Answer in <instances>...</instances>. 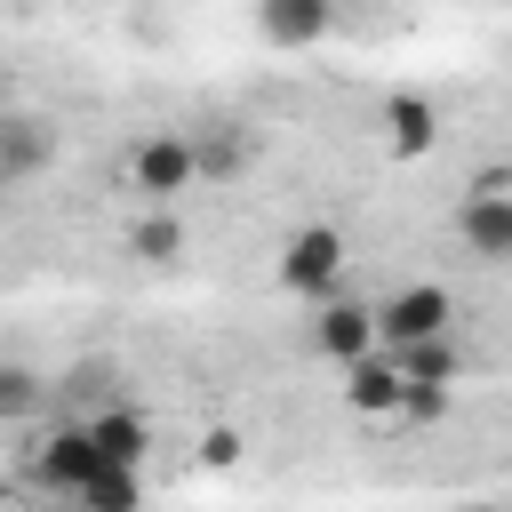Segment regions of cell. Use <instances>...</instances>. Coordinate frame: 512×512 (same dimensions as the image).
Returning <instances> with one entry per match:
<instances>
[{
    "instance_id": "obj_1",
    "label": "cell",
    "mask_w": 512,
    "mask_h": 512,
    "mask_svg": "<svg viewBox=\"0 0 512 512\" xmlns=\"http://www.w3.org/2000/svg\"><path fill=\"white\" fill-rule=\"evenodd\" d=\"M200 176H208V168H200V136H192V128H144V136L128 144V192H136L144 208H176Z\"/></svg>"
},
{
    "instance_id": "obj_2",
    "label": "cell",
    "mask_w": 512,
    "mask_h": 512,
    "mask_svg": "<svg viewBox=\"0 0 512 512\" xmlns=\"http://www.w3.org/2000/svg\"><path fill=\"white\" fill-rule=\"evenodd\" d=\"M344 280V232L336 224H296L288 248H280V288L304 296V304H328Z\"/></svg>"
},
{
    "instance_id": "obj_3",
    "label": "cell",
    "mask_w": 512,
    "mask_h": 512,
    "mask_svg": "<svg viewBox=\"0 0 512 512\" xmlns=\"http://www.w3.org/2000/svg\"><path fill=\"white\" fill-rule=\"evenodd\" d=\"M448 320H456V296H448L440 280H408V288H392V296L376 304V328H384V352H408V344H432V336H448Z\"/></svg>"
},
{
    "instance_id": "obj_4",
    "label": "cell",
    "mask_w": 512,
    "mask_h": 512,
    "mask_svg": "<svg viewBox=\"0 0 512 512\" xmlns=\"http://www.w3.org/2000/svg\"><path fill=\"white\" fill-rule=\"evenodd\" d=\"M32 472H40V488H48V496L80 504V496L112 472V456H104V440H96L88 424H64V432H48V448L32 456Z\"/></svg>"
},
{
    "instance_id": "obj_5",
    "label": "cell",
    "mask_w": 512,
    "mask_h": 512,
    "mask_svg": "<svg viewBox=\"0 0 512 512\" xmlns=\"http://www.w3.org/2000/svg\"><path fill=\"white\" fill-rule=\"evenodd\" d=\"M456 240H464V256H480V264H512V184H472L464 200H456Z\"/></svg>"
},
{
    "instance_id": "obj_6",
    "label": "cell",
    "mask_w": 512,
    "mask_h": 512,
    "mask_svg": "<svg viewBox=\"0 0 512 512\" xmlns=\"http://www.w3.org/2000/svg\"><path fill=\"white\" fill-rule=\"evenodd\" d=\"M376 344H384V328H376V304H352V296H328V304H312V352H320V360L352 368V360H368Z\"/></svg>"
},
{
    "instance_id": "obj_7",
    "label": "cell",
    "mask_w": 512,
    "mask_h": 512,
    "mask_svg": "<svg viewBox=\"0 0 512 512\" xmlns=\"http://www.w3.org/2000/svg\"><path fill=\"white\" fill-rule=\"evenodd\" d=\"M344 408L368 416V424H376V416L400 424V408H408V368H400V352L376 344L368 360H352V368H344Z\"/></svg>"
},
{
    "instance_id": "obj_8",
    "label": "cell",
    "mask_w": 512,
    "mask_h": 512,
    "mask_svg": "<svg viewBox=\"0 0 512 512\" xmlns=\"http://www.w3.org/2000/svg\"><path fill=\"white\" fill-rule=\"evenodd\" d=\"M376 136H384V152H392V160H424V152L440 144V104H432V96H416V88H400V96H384V104H376Z\"/></svg>"
},
{
    "instance_id": "obj_9",
    "label": "cell",
    "mask_w": 512,
    "mask_h": 512,
    "mask_svg": "<svg viewBox=\"0 0 512 512\" xmlns=\"http://www.w3.org/2000/svg\"><path fill=\"white\" fill-rule=\"evenodd\" d=\"M256 32L272 48H320L336 32V0H256Z\"/></svg>"
},
{
    "instance_id": "obj_10",
    "label": "cell",
    "mask_w": 512,
    "mask_h": 512,
    "mask_svg": "<svg viewBox=\"0 0 512 512\" xmlns=\"http://www.w3.org/2000/svg\"><path fill=\"white\" fill-rule=\"evenodd\" d=\"M88 432L104 440V456L112 464H144V448H152V424H144V408H104V416H88Z\"/></svg>"
},
{
    "instance_id": "obj_11",
    "label": "cell",
    "mask_w": 512,
    "mask_h": 512,
    "mask_svg": "<svg viewBox=\"0 0 512 512\" xmlns=\"http://www.w3.org/2000/svg\"><path fill=\"white\" fill-rule=\"evenodd\" d=\"M128 256H144V264H176V256H184V224H176V208H144V216L128 224Z\"/></svg>"
},
{
    "instance_id": "obj_12",
    "label": "cell",
    "mask_w": 512,
    "mask_h": 512,
    "mask_svg": "<svg viewBox=\"0 0 512 512\" xmlns=\"http://www.w3.org/2000/svg\"><path fill=\"white\" fill-rule=\"evenodd\" d=\"M40 160H48V136H40V120H24V112H16V120L0 128V184H24Z\"/></svg>"
},
{
    "instance_id": "obj_13",
    "label": "cell",
    "mask_w": 512,
    "mask_h": 512,
    "mask_svg": "<svg viewBox=\"0 0 512 512\" xmlns=\"http://www.w3.org/2000/svg\"><path fill=\"white\" fill-rule=\"evenodd\" d=\"M400 368H408V384H456L464 352H456V336H432V344H408Z\"/></svg>"
},
{
    "instance_id": "obj_14",
    "label": "cell",
    "mask_w": 512,
    "mask_h": 512,
    "mask_svg": "<svg viewBox=\"0 0 512 512\" xmlns=\"http://www.w3.org/2000/svg\"><path fill=\"white\" fill-rule=\"evenodd\" d=\"M64 512H144V488H136V464H112L80 504H64Z\"/></svg>"
},
{
    "instance_id": "obj_15",
    "label": "cell",
    "mask_w": 512,
    "mask_h": 512,
    "mask_svg": "<svg viewBox=\"0 0 512 512\" xmlns=\"http://www.w3.org/2000/svg\"><path fill=\"white\" fill-rule=\"evenodd\" d=\"M192 136H200V168L208 176H232L240 168V136L232 128H192Z\"/></svg>"
},
{
    "instance_id": "obj_16",
    "label": "cell",
    "mask_w": 512,
    "mask_h": 512,
    "mask_svg": "<svg viewBox=\"0 0 512 512\" xmlns=\"http://www.w3.org/2000/svg\"><path fill=\"white\" fill-rule=\"evenodd\" d=\"M448 400H456V384H408L400 424H432V416H448Z\"/></svg>"
},
{
    "instance_id": "obj_17",
    "label": "cell",
    "mask_w": 512,
    "mask_h": 512,
    "mask_svg": "<svg viewBox=\"0 0 512 512\" xmlns=\"http://www.w3.org/2000/svg\"><path fill=\"white\" fill-rule=\"evenodd\" d=\"M32 392H40V384H32V368H8V376H0V408H8V416H24V408H32Z\"/></svg>"
},
{
    "instance_id": "obj_18",
    "label": "cell",
    "mask_w": 512,
    "mask_h": 512,
    "mask_svg": "<svg viewBox=\"0 0 512 512\" xmlns=\"http://www.w3.org/2000/svg\"><path fill=\"white\" fill-rule=\"evenodd\" d=\"M200 464H216V472H224V464H240V432H232V424H216V432L200 440Z\"/></svg>"
},
{
    "instance_id": "obj_19",
    "label": "cell",
    "mask_w": 512,
    "mask_h": 512,
    "mask_svg": "<svg viewBox=\"0 0 512 512\" xmlns=\"http://www.w3.org/2000/svg\"><path fill=\"white\" fill-rule=\"evenodd\" d=\"M456 512H512V504H488V496H472V504H456Z\"/></svg>"
}]
</instances>
